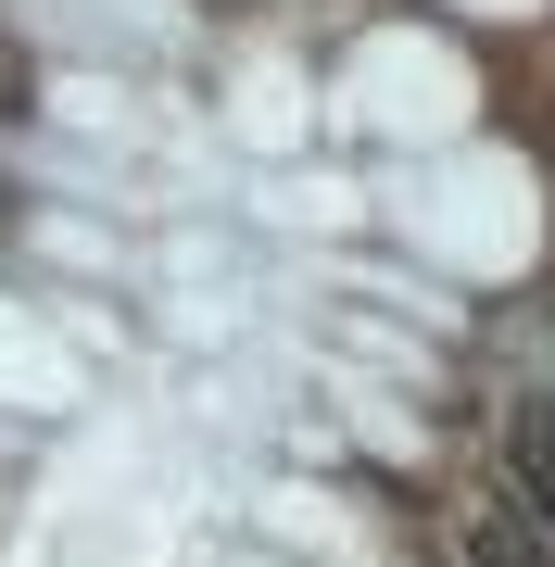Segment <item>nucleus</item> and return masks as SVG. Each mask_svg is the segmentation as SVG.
Listing matches in <instances>:
<instances>
[{
  "label": "nucleus",
  "mask_w": 555,
  "mask_h": 567,
  "mask_svg": "<svg viewBox=\"0 0 555 567\" xmlns=\"http://www.w3.org/2000/svg\"><path fill=\"white\" fill-rule=\"evenodd\" d=\"M505 466H517V517H531L543 543H555V391H531V404H517Z\"/></svg>",
  "instance_id": "nucleus-1"
},
{
  "label": "nucleus",
  "mask_w": 555,
  "mask_h": 567,
  "mask_svg": "<svg viewBox=\"0 0 555 567\" xmlns=\"http://www.w3.org/2000/svg\"><path fill=\"white\" fill-rule=\"evenodd\" d=\"M278 529H290V543H316V555H341V567H367V543H353V517L329 505V492H278V505H266Z\"/></svg>",
  "instance_id": "nucleus-3"
},
{
  "label": "nucleus",
  "mask_w": 555,
  "mask_h": 567,
  "mask_svg": "<svg viewBox=\"0 0 555 567\" xmlns=\"http://www.w3.org/2000/svg\"><path fill=\"white\" fill-rule=\"evenodd\" d=\"M454 567H555V543H543L517 505H493V517H467V529H454Z\"/></svg>",
  "instance_id": "nucleus-2"
}]
</instances>
